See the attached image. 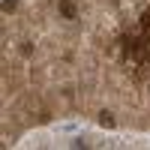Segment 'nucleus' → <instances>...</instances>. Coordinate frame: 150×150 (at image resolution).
Wrapping results in <instances>:
<instances>
[{
	"mask_svg": "<svg viewBox=\"0 0 150 150\" xmlns=\"http://www.w3.org/2000/svg\"><path fill=\"white\" fill-rule=\"evenodd\" d=\"M96 120H99V126H102V129H114V126H117V120H114V114H111L108 108L99 111V117H96Z\"/></svg>",
	"mask_w": 150,
	"mask_h": 150,
	"instance_id": "obj_1",
	"label": "nucleus"
},
{
	"mask_svg": "<svg viewBox=\"0 0 150 150\" xmlns=\"http://www.w3.org/2000/svg\"><path fill=\"white\" fill-rule=\"evenodd\" d=\"M21 54L30 57V54H33V42H21Z\"/></svg>",
	"mask_w": 150,
	"mask_h": 150,
	"instance_id": "obj_4",
	"label": "nucleus"
},
{
	"mask_svg": "<svg viewBox=\"0 0 150 150\" xmlns=\"http://www.w3.org/2000/svg\"><path fill=\"white\" fill-rule=\"evenodd\" d=\"M15 6H18V0H3V12H12Z\"/></svg>",
	"mask_w": 150,
	"mask_h": 150,
	"instance_id": "obj_5",
	"label": "nucleus"
},
{
	"mask_svg": "<svg viewBox=\"0 0 150 150\" xmlns=\"http://www.w3.org/2000/svg\"><path fill=\"white\" fill-rule=\"evenodd\" d=\"M60 15H63V18H75V15H78V9H75L72 0H60Z\"/></svg>",
	"mask_w": 150,
	"mask_h": 150,
	"instance_id": "obj_2",
	"label": "nucleus"
},
{
	"mask_svg": "<svg viewBox=\"0 0 150 150\" xmlns=\"http://www.w3.org/2000/svg\"><path fill=\"white\" fill-rule=\"evenodd\" d=\"M141 33L150 36V12H144V15H141Z\"/></svg>",
	"mask_w": 150,
	"mask_h": 150,
	"instance_id": "obj_3",
	"label": "nucleus"
}]
</instances>
